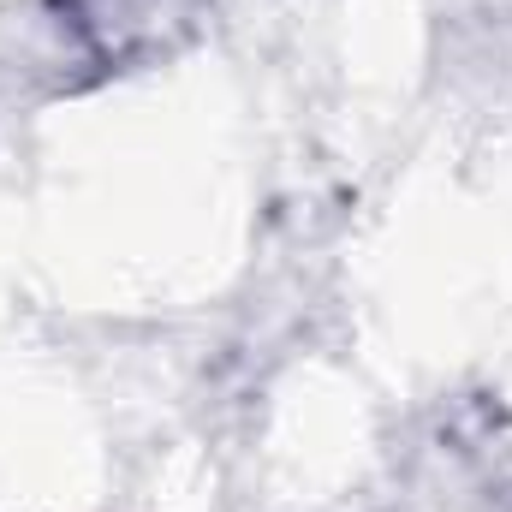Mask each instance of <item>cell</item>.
Masks as SVG:
<instances>
[{
  "label": "cell",
  "mask_w": 512,
  "mask_h": 512,
  "mask_svg": "<svg viewBox=\"0 0 512 512\" xmlns=\"http://www.w3.org/2000/svg\"><path fill=\"white\" fill-rule=\"evenodd\" d=\"M185 18V0H84V24L102 30L108 48H137V42H161V24Z\"/></svg>",
  "instance_id": "1"
}]
</instances>
